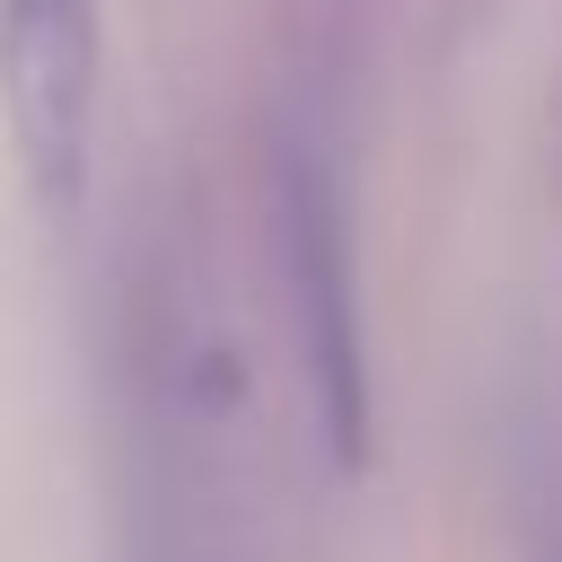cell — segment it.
Here are the masks:
<instances>
[{"mask_svg":"<svg viewBox=\"0 0 562 562\" xmlns=\"http://www.w3.org/2000/svg\"><path fill=\"white\" fill-rule=\"evenodd\" d=\"M0 97L18 167L44 211L88 193V114H97V0H0Z\"/></svg>","mask_w":562,"mask_h":562,"instance_id":"1","label":"cell"},{"mask_svg":"<svg viewBox=\"0 0 562 562\" xmlns=\"http://www.w3.org/2000/svg\"><path fill=\"white\" fill-rule=\"evenodd\" d=\"M290 272H299V325H307V386L325 422V457L342 474L369 465V342H360V290H351V228L342 193L316 158L290 167Z\"/></svg>","mask_w":562,"mask_h":562,"instance_id":"2","label":"cell"}]
</instances>
